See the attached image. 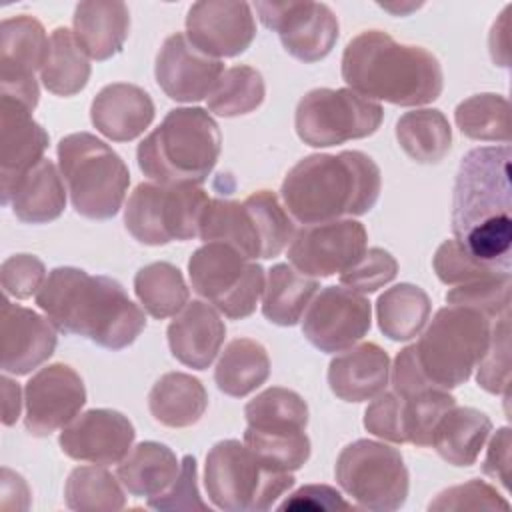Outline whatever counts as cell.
<instances>
[{"instance_id": "6da1fadb", "label": "cell", "mask_w": 512, "mask_h": 512, "mask_svg": "<svg viewBox=\"0 0 512 512\" xmlns=\"http://www.w3.org/2000/svg\"><path fill=\"white\" fill-rule=\"evenodd\" d=\"M512 150L480 146L470 150L456 172L452 234L478 262L510 274L512 264Z\"/></svg>"}, {"instance_id": "7a4b0ae2", "label": "cell", "mask_w": 512, "mask_h": 512, "mask_svg": "<svg viewBox=\"0 0 512 512\" xmlns=\"http://www.w3.org/2000/svg\"><path fill=\"white\" fill-rule=\"evenodd\" d=\"M38 308L64 334H76L108 350L130 346L146 328L144 310L110 276L58 266L36 294Z\"/></svg>"}, {"instance_id": "3957f363", "label": "cell", "mask_w": 512, "mask_h": 512, "mask_svg": "<svg viewBox=\"0 0 512 512\" xmlns=\"http://www.w3.org/2000/svg\"><path fill=\"white\" fill-rule=\"evenodd\" d=\"M380 188L378 164L360 150H342L298 160L288 170L280 196L292 218L302 224H322L370 212Z\"/></svg>"}, {"instance_id": "277c9868", "label": "cell", "mask_w": 512, "mask_h": 512, "mask_svg": "<svg viewBox=\"0 0 512 512\" xmlns=\"http://www.w3.org/2000/svg\"><path fill=\"white\" fill-rule=\"evenodd\" d=\"M342 80L350 90L396 106H424L444 88L438 58L422 46L396 42L388 32L364 30L342 54Z\"/></svg>"}, {"instance_id": "5b68a950", "label": "cell", "mask_w": 512, "mask_h": 512, "mask_svg": "<svg viewBox=\"0 0 512 512\" xmlns=\"http://www.w3.org/2000/svg\"><path fill=\"white\" fill-rule=\"evenodd\" d=\"M222 136L204 108H174L136 150L138 168L152 182L200 186L214 170Z\"/></svg>"}, {"instance_id": "8992f818", "label": "cell", "mask_w": 512, "mask_h": 512, "mask_svg": "<svg viewBox=\"0 0 512 512\" xmlns=\"http://www.w3.org/2000/svg\"><path fill=\"white\" fill-rule=\"evenodd\" d=\"M56 152L72 208L90 220L114 218L130 184L120 154L90 132L64 136Z\"/></svg>"}, {"instance_id": "52a82bcc", "label": "cell", "mask_w": 512, "mask_h": 512, "mask_svg": "<svg viewBox=\"0 0 512 512\" xmlns=\"http://www.w3.org/2000/svg\"><path fill=\"white\" fill-rule=\"evenodd\" d=\"M492 320L468 306H444L414 344L424 378L442 390L464 384L484 356Z\"/></svg>"}, {"instance_id": "ba28073f", "label": "cell", "mask_w": 512, "mask_h": 512, "mask_svg": "<svg viewBox=\"0 0 512 512\" xmlns=\"http://www.w3.org/2000/svg\"><path fill=\"white\" fill-rule=\"evenodd\" d=\"M294 486V476L264 464L244 442L220 440L206 454L204 488L224 512H264Z\"/></svg>"}, {"instance_id": "9c48e42d", "label": "cell", "mask_w": 512, "mask_h": 512, "mask_svg": "<svg viewBox=\"0 0 512 512\" xmlns=\"http://www.w3.org/2000/svg\"><path fill=\"white\" fill-rule=\"evenodd\" d=\"M244 444L270 468L282 472L300 470L312 452L306 400L282 386L266 388L246 406Z\"/></svg>"}, {"instance_id": "30bf717a", "label": "cell", "mask_w": 512, "mask_h": 512, "mask_svg": "<svg viewBox=\"0 0 512 512\" xmlns=\"http://www.w3.org/2000/svg\"><path fill=\"white\" fill-rule=\"evenodd\" d=\"M208 194L196 184L140 182L124 208V226L146 246L186 242L198 236Z\"/></svg>"}, {"instance_id": "8fae6325", "label": "cell", "mask_w": 512, "mask_h": 512, "mask_svg": "<svg viewBox=\"0 0 512 512\" xmlns=\"http://www.w3.org/2000/svg\"><path fill=\"white\" fill-rule=\"evenodd\" d=\"M192 290L230 320H242L256 310L264 292V268L234 246L204 242L188 260Z\"/></svg>"}, {"instance_id": "7c38bea8", "label": "cell", "mask_w": 512, "mask_h": 512, "mask_svg": "<svg viewBox=\"0 0 512 512\" xmlns=\"http://www.w3.org/2000/svg\"><path fill=\"white\" fill-rule=\"evenodd\" d=\"M334 474L338 486L366 510L394 512L408 498L410 476L404 458L384 442L366 438L350 442L340 450Z\"/></svg>"}, {"instance_id": "4fadbf2b", "label": "cell", "mask_w": 512, "mask_h": 512, "mask_svg": "<svg viewBox=\"0 0 512 512\" xmlns=\"http://www.w3.org/2000/svg\"><path fill=\"white\" fill-rule=\"evenodd\" d=\"M384 118L378 102L350 88H314L306 92L294 114L298 138L312 148H326L372 136Z\"/></svg>"}, {"instance_id": "5bb4252c", "label": "cell", "mask_w": 512, "mask_h": 512, "mask_svg": "<svg viewBox=\"0 0 512 512\" xmlns=\"http://www.w3.org/2000/svg\"><path fill=\"white\" fill-rule=\"evenodd\" d=\"M260 22L278 34L284 50L306 64L326 58L338 40V18L324 2H256Z\"/></svg>"}, {"instance_id": "9a60e30c", "label": "cell", "mask_w": 512, "mask_h": 512, "mask_svg": "<svg viewBox=\"0 0 512 512\" xmlns=\"http://www.w3.org/2000/svg\"><path fill=\"white\" fill-rule=\"evenodd\" d=\"M372 324L370 300L346 286H326L308 304L302 334L320 352L334 354L360 342Z\"/></svg>"}, {"instance_id": "2e32d148", "label": "cell", "mask_w": 512, "mask_h": 512, "mask_svg": "<svg viewBox=\"0 0 512 512\" xmlns=\"http://www.w3.org/2000/svg\"><path fill=\"white\" fill-rule=\"evenodd\" d=\"M368 234L362 222L344 218L308 224L288 246L290 264L312 278H328L352 268L366 252Z\"/></svg>"}, {"instance_id": "e0dca14e", "label": "cell", "mask_w": 512, "mask_h": 512, "mask_svg": "<svg viewBox=\"0 0 512 512\" xmlns=\"http://www.w3.org/2000/svg\"><path fill=\"white\" fill-rule=\"evenodd\" d=\"M50 38L40 20L28 14L4 18L0 24V88L2 96L14 98L34 110L38 104L36 70L48 58Z\"/></svg>"}, {"instance_id": "ac0fdd59", "label": "cell", "mask_w": 512, "mask_h": 512, "mask_svg": "<svg viewBox=\"0 0 512 512\" xmlns=\"http://www.w3.org/2000/svg\"><path fill=\"white\" fill-rule=\"evenodd\" d=\"M24 426L38 438L68 426L86 404V388L80 374L62 362L40 368L24 388Z\"/></svg>"}, {"instance_id": "d6986e66", "label": "cell", "mask_w": 512, "mask_h": 512, "mask_svg": "<svg viewBox=\"0 0 512 512\" xmlns=\"http://www.w3.org/2000/svg\"><path fill=\"white\" fill-rule=\"evenodd\" d=\"M254 36L256 22L248 2L202 0L188 8L186 38L216 60L246 52Z\"/></svg>"}, {"instance_id": "ffe728a7", "label": "cell", "mask_w": 512, "mask_h": 512, "mask_svg": "<svg viewBox=\"0 0 512 512\" xmlns=\"http://www.w3.org/2000/svg\"><path fill=\"white\" fill-rule=\"evenodd\" d=\"M134 438L136 430L128 416L110 408H92L62 428L58 444L72 460L108 466L128 456Z\"/></svg>"}, {"instance_id": "44dd1931", "label": "cell", "mask_w": 512, "mask_h": 512, "mask_svg": "<svg viewBox=\"0 0 512 512\" xmlns=\"http://www.w3.org/2000/svg\"><path fill=\"white\" fill-rule=\"evenodd\" d=\"M222 72V60L200 52L182 32L164 40L154 64V76L162 92L184 104L208 98Z\"/></svg>"}, {"instance_id": "7402d4cb", "label": "cell", "mask_w": 512, "mask_h": 512, "mask_svg": "<svg viewBox=\"0 0 512 512\" xmlns=\"http://www.w3.org/2000/svg\"><path fill=\"white\" fill-rule=\"evenodd\" d=\"M48 132L32 110L14 98H0V200L8 206L16 182L44 158Z\"/></svg>"}, {"instance_id": "603a6c76", "label": "cell", "mask_w": 512, "mask_h": 512, "mask_svg": "<svg viewBox=\"0 0 512 512\" xmlns=\"http://www.w3.org/2000/svg\"><path fill=\"white\" fill-rule=\"evenodd\" d=\"M2 370L24 376L42 366L56 350V326L38 312L2 300L0 310Z\"/></svg>"}, {"instance_id": "cb8c5ba5", "label": "cell", "mask_w": 512, "mask_h": 512, "mask_svg": "<svg viewBox=\"0 0 512 512\" xmlns=\"http://www.w3.org/2000/svg\"><path fill=\"white\" fill-rule=\"evenodd\" d=\"M172 356L194 370H206L218 356L226 324L218 310L202 300L188 302L166 330Z\"/></svg>"}, {"instance_id": "d4e9b609", "label": "cell", "mask_w": 512, "mask_h": 512, "mask_svg": "<svg viewBox=\"0 0 512 512\" xmlns=\"http://www.w3.org/2000/svg\"><path fill=\"white\" fill-rule=\"evenodd\" d=\"M90 120L108 140L130 142L144 134L152 124L154 102L144 88L128 82H114L94 96Z\"/></svg>"}, {"instance_id": "484cf974", "label": "cell", "mask_w": 512, "mask_h": 512, "mask_svg": "<svg viewBox=\"0 0 512 512\" xmlns=\"http://www.w3.org/2000/svg\"><path fill=\"white\" fill-rule=\"evenodd\" d=\"M390 378V358L376 342L342 350L328 366V386L344 402H366L384 392Z\"/></svg>"}, {"instance_id": "4316f807", "label": "cell", "mask_w": 512, "mask_h": 512, "mask_svg": "<svg viewBox=\"0 0 512 512\" xmlns=\"http://www.w3.org/2000/svg\"><path fill=\"white\" fill-rule=\"evenodd\" d=\"M74 38L88 58L110 60L122 52L130 32V12L124 2H80L72 16Z\"/></svg>"}, {"instance_id": "83f0119b", "label": "cell", "mask_w": 512, "mask_h": 512, "mask_svg": "<svg viewBox=\"0 0 512 512\" xmlns=\"http://www.w3.org/2000/svg\"><path fill=\"white\" fill-rule=\"evenodd\" d=\"M56 164L42 158L32 166L10 192L8 204L24 224H46L56 220L66 208V188Z\"/></svg>"}, {"instance_id": "f1b7e54d", "label": "cell", "mask_w": 512, "mask_h": 512, "mask_svg": "<svg viewBox=\"0 0 512 512\" xmlns=\"http://www.w3.org/2000/svg\"><path fill=\"white\" fill-rule=\"evenodd\" d=\"M492 432L490 418L470 406H452L438 420L432 448L452 466H472Z\"/></svg>"}, {"instance_id": "f546056e", "label": "cell", "mask_w": 512, "mask_h": 512, "mask_svg": "<svg viewBox=\"0 0 512 512\" xmlns=\"http://www.w3.org/2000/svg\"><path fill=\"white\" fill-rule=\"evenodd\" d=\"M208 406L204 384L186 372L162 374L148 394V408L156 422L168 428H188L200 422Z\"/></svg>"}, {"instance_id": "4dcf8cb0", "label": "cell", "mask_w": 512, "mask_h": 512, "mask_svg": "<svg viewBox=\"0 0 512 512\" xmlns=\"http://www.w3.org/2000/svg\"><path fill=\"white\" fill-rule=\"evenodd\" d=\"M198 236L204 242H224L234 246L248 260L264 258L260 228L252 208L244 202L210 198Z\"/></svg>"}, {"instance_id": "1f68e13d", "label": "cell", "mask_w": 512, "mask_h": 512, "mask_svg": "<svg viewBox=\"0 0 512 512\" xmlns=\"http://www.w3.org/2000/svg\"><path fill=\"white\" fill-rule=\"evenodd\" d=\"M180 464L172 448L160 442H140L118 464L116 476L136 498H156L178 478Z\"/></svg>"}, {"instance_id": "d6a6232c", "label": "cell", "mask_w": 512, "mask_h": 512, "mask_svg": "<svg viewBox=\"0 0 512 512\" xmlns=\"http://www.w3.org/2000/svg\"><path fill=\"white\" fill-rule=\"evenodd\" d=\"M318 292V280L298 272L290 264H274L264 286L262 314L278 326H294L302 320L308 304Z\"/></svg>"}, {"instance_id": "836d02e7", "label": "cell", "mask_w": 512, "mask_h": 512, "mask_svg": "<svg viewBox=\"0 0 512 512\" xmlns=\"http://www.w3.org/2000/svg\"><path fill=\"white\" fill-rule=\"evenodd\" d=\"M270 376V358L266 348L252 338H234L228 342L214 368V382L220 392L232 398H244L260 388Z\"/></svg>"}, {"instance_id": "e575fe53", "label": "cell", "mask_w": 512, "mask_h": 512, "mask_svg": "<svg viewBox=\"0 0 512 512\" xmlns=\"http://www.w3.org/2000/svg\"><path fill=\"white\" fill-rule=\"evenodd\" d=\"M430 298L414 284L400 282L376 300V320L382 334L394 342H406L418 336L430 318Z\"/></svg>"}, {"instance_id": "d590c367", "label": "cell", "mask_w": 512, "mask_h": 512, "mask_svg": "<svg viewBox=\"0 0 512 512\" xmlns=\"http://www.w3.org/2000/svg\"><path fill=\"white\" fill-rule=\"evenodd\" d=\"M396 140L410 160L438 164L450 152L452 128L440 110L420 108L398 118Z\"/></svg>"}, {"instance_id": "8d00e7d4", "label": "cell", "mask_w": 512, "mask_h": 512, "mask_svg": "<svg viewBox=\"0 0 512 512\" xmlns=\"http://www.w3.org/2000/svg\"><path fill=\"white\" fill-rule=\"evenodd\" d=\"M44 88L56 96H74L86 88L90 80V62L86 52L68 28H54L50 34V50L40 70Z\"/></svg>"}, {"instance_id": "74e56055", "label": "cell", "mask_w": 512, "mask_h": 512, "mask_svg": "<svg viewBox=\"0 0 512 512\" xmlns=\"http://www.w3.org/2000/svg\"><path fill=\"white\" fill-rule=\"evenodd\" d=\"M134 292L142 308L156 320L176 316L190 298L182 272L170 262H152L134 276Z\"/></svg>"}, {"instance_id": "f35d334b", "label": "cell", "mask_w": 512, "mask_h": 512, "mask_svg": "<svg viewBox=\"0 0 512 512\" xmlns=\"http://www.w3.org/2000/svg\"><path fill=\"white\" fill-rule=\"evenodd\" d=\"M112 472L100 466H78L64 486V500L76 512H116L126 506V494Z\"/></svg>"}, {"instance_id": "ab89813d", "label": "cell", "mask_w": 512, "mask_h": 512, "mask_svg": "<svg viewBox=\"0 0 512 512\" xmlns=\"http://www.w3.org/2000/svg\"><path fill=\"white\" fill-rule=\"evenodd\" d=\"M454 120L466 138L482 142H510V104L502 94H474L454 110Z\"/></svg>"}, {"instance_id": "60d3db41", "label": "cell", "mask_w": 512, "mask_h": 512, "mask_svg": "<svg viewBox=\"0 0 512 512\" xmlns=\"http://www.w3.org/2000/svg\"><path fill=\"white\" fill-rule=\"evenodd\" d=\"M264 96V78L256 68L230 66L208 96V110L222 118H236L254 112L264 102Z\"/></svg>"}, {"instance_id": "b9f144b4", "label": "cell", "mask_w": 512, "mask_h": 512, "mask_svg": "<svg viewBox=\"0 0 512 512\" xmlns=\"http://www.w3.org/2000/svg\"><path fill=\"white\" fill-rule=\"evenodd\" d=\"M404 400V438L414 446H430L438 420L456 404V398L442 388H426Z\"/></svg>"}, {"instance_id": "7bdbcfd3", "label": "cell", "mask_w": 512, "mask_h": 512, "mask_svg": "<svg viewBox=\"0 0 512 512\" xmlns=\"http://www.w3.org/2000/svg\"><path fill=\"white\" fill-rule=\"evenodd\" d=\"M510 274H492L468 284H458L446 292V302L452 306H468L490 320L510 314Z\"/></svg>"}, {"instance_id": "ee69618b", "label": "cell", "mask_w": 512, "mask_h": 512, "mask_svg": "<svg viewBox=\"0 0 512 512\" xmlns=\"http://www.w3.org/2000/svg\"><path fill=\"white\" fill-rule=\"evenodd\" d=\"M476 382L490 394H502L508 398L510 390V314L492 324L490 342L476 364Z\"/></svg>"}, {"instance_id": "f6af8a7d", "label": "cell", "mask_w": 512, "mask_h": 512, "mask_svg": "<svg viewBox=\"0 0 512 512\" xmlns=\"http://www.w3.org/2000/svg\"><path fill=\"white\" fill-rule=\"evenodd\" d=\"M432 266L436 276L440 278V282L448 284V286H458V284H468L492 274H506V272H498L482 262H478L458 240L450 238L444 240L434 258H432Z\"/></svg>"}, {"instance_id": "bcb514c9", "label": "cell", "mask_w": 512, "mask_h": 512, "mask_svg": "<svg viewBox=\"0 0 512 512\" xmlns=\"http://www.w3.org/2000/svg\"><path fill=\"white\" fill-rule=\"evenodd\" d=\"M396 274L398 262L388 250L366 248L362 258L352 268L340 274V284L360 294H372L384 284L392 282Z\"/></svg>"}, {"instance_id": "7dc6e473", "label": "cell", "mask_w": 512, "mask_h": 512, "mask_svg": "<svg viewBox=\"0 0 512 512\" xmlns=\"http://www.w3.org/2000/svg\"><path fill=\"white\" fill-rule=\"evenodd\" d=\"M430 512L460 510H510V502L484 480H470L442 490L430 504Z\"/></svg>"}, {"instance_id": "c3c4849f", "label": "cell", "mask_w": 512, "mask_h": 512, "mask_svg": "<svg viewBox=\"0 0 512 512\" xmlns=\"http://www.w3.org/2000/svg\"><path fill=\"white\" fill-rule=\"evenodd\" d=\"M46 280V266L38 256L14 254L0 266V284L6 296L26 300L38 294Z\"/></svg>"}, {"instance_id": "681fc988", "label": "cell", "mask_w": 512, "mask_h": 512, "mask_svg": "<svg viewBox=\"0 0 512 512\" xmlns=\"http://www.w3.org/2000/svg\"><path fill=\"white\" fill-rule=\"evenodd\" d=\"M364 428L388 442L406 444L404 438V400L394 390L380 392L364 410Z\"/></svg>"}, {"instance_id": "f907efd6", "label": "cell", "mask_w": 512, "mask_h": 512, "mask_svg": "<svg viewBox=\"0 0 512 512\" xmlns=\"http://www.w3.org/2000/svg\"><path fill=\"white\" fill-rule=\"evenodd\" d=\"M198 470L196 458L186 454L180 464L178 478L174 484L160 496L148 498V508L154 510H208V504L200 498L198 492Z\"/></svg>"}, {"instance_id": "816d5d0a", "label": "cell", "mask_w": 512, "mask_h": 512, "mask_svg": "<svg viewBox=\"0 0 512 512\" xmlns=\"http://www.w3.org/2000/svg\"><path fill=\"white\" fill-rule=\"evenodd\" d=\"M350 508L354 506L328 484H306L278 506L280 512H332Z\"/></svg>"}, {"instance_id": "f5cc1de1", "label": "cell", "mask_w": 512, "mask_h": 512, "mask_svg": "<svg viewBox=\"0 0 512 512\" xmlns=\"http://www.w3.org/2000/svg\"><path fill=\"white\" fill-rule=\"evenodd\" d=\"M510 446V428L504 426L492 436L486 458L482 462V472L490 478H496L506 490L510 488Z\"/></svg>"}, {"instance_id": "db71d44e", "label": "cell", "mask_w": 512, "mask_h": 512, "mask_svg": "<svg viewBox=\"0 0 512 512\" xmlns=\"http://www.w3.org/2000/svg\"><path fill=\"white\" fill-rule=\"evenodd\" d=\"M2 424L12 426L20 416V386L18 382L10 380L8 376H2Z\"/></svg>"}, {"instance_id": "11a10c76", "label": "cell", "mask_w": 512, "mask_h": 512, "mask_svg": "<svg viewBox=\"0 0 512 512\" xmlns=\"http://www.w3.org/2000/svg\"><path fill=\"white\" fill-rule=\"evenodd\" d=\"M510 6L500 14V20L494 22L490 32V54L492 60L500 66H508V30H506V16Z\"/></svg>"}]
</instances>
